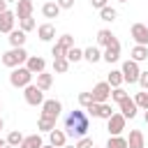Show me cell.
Segmentation results:
<instances>
[{
	"mask_svg": "<svg viewBox=\"0 0 148 148\" xmlns=\"http://www.w3.org/2000/svg\"><path fill=\"white\" fill-rule=\"evenodd\" d=\"M88 130H90V120H88L86 111L74 109V111H69L65 116V134L67 136L81 139V136H88Z\"/></svg>",
	"mask_w": 148,
	"mask_h": 148,
	"instance_id": "1",
	"label": "cell"
},
{
	"mask_svg": "<svg viewBox=\"0 0 148 148\" xmlns=\"http://www.w3.org/2000/svg\"><path fill=\"white\" fill-rule=\"evenodd\" d=\"M28 60V51L21 46V49H9L2 53V65L9 67V69H16V67H23V62Z\"/></svg>",
	"mask_w": 148,
	"mask_h": 148,
	"instance_id": "2",
	"label": "cell"
},
{
	"mask_svg": "<svg viewBox=\"0 0 148 148\" xmlns=\"http://www.w3.org/2000/svg\"><path fill=\"white\" fill-rule=\"evenodd\" d=\"M32 76H35V74H30L25 67H16V69L9 72V83H12L14 88H25V86L32 83Z\"/></svg>",
	"mask_w": 148,
	"mask_h": 148,
	"instance_id": "3",
	"label": "cell"
},
{
	"mask_svg": "<svg viewBox=\"0 0 148 148\" xmlns=\"http://www.w3.org/2000/svg\"><path fill=\"white\" fill-rule=\"evenodd\" d=\"M23 99H25V104H30V106H42V104H44V92H42L35 83H30V86L23 88Z\"/></svg>",
	"mask_w": 148,
	"mask_h": 148,
	"instance_id": "4",
	"label": "cell"
},
{
	"mask_svg": "<svg viewBox=\"0 0 148 148\" xmlns=\"http://www.w3.org/2000/svg\"><path fill=\"white\" fill-rule=\"evenodd\" d=\"M125 125H127V118L123 113H113L109 120H106V130H109V136H120L125 132Z\"/></svg>",
	"mask_w": 148,
	"mask_h": 148,
	"instance_id": "5",
	"label": "cell"
},
{
	"mask_svg": "<svg viewBox=\"0 0 148 148\" xmlns=\"http://www.w3.org/2000/svg\"><path fill=\"white\" fill-rule=\"evenodd\" d=\"M120 72H123V81L136 83V81H139V74H141V67H139V62H134V60H125Z\"/></svg>",
	"mask_w": 148,
	"mask_h": 148,
	"instance_id": "6",
	"label": "cell"
},
{
	"mask_svg": "<svg viewBox=\"0 0 148 148\" xmlns=\"http://www.w3.org/2000/svg\"><path fill=\"white\" fill-rule=\"evenodd\" d=\"M90 95H92V102H95V104H104V102L111 99V86H109L106 81H99V83L90 90Z\"/></svg>",
	"mask_w": 148,
	"mask_h": 148,
	"instance_id": "7",
	"label": "cell"
},
{
	"mask_svg": "<svg viewBox=\"0 0 148 148\" xmlns=\"http://www.w3.org/2000/svg\"><path fill=\"white\" fill-rule=\"evenodd\" d=\"M25 69H28L30 74H42V72H46V60H44L42 56H28Z\"/></svg>",
	"mask_w": 148,
	"mask_h": 148,
	"instance_id": "8",
	"label": "cell"
},
{
	"mask_svg": "<svg viewBox=\"0 0 148 148\" xmlns=\"http://www.w3.org/2000/svg\"><path fill=\"white\" fill-rule=\"evenodd\" d=\"M130 35H132V39H134L136 44L148 46V28H146V23H134L132 30H130Z\"/></svg>",
	"mask_w": 148,
	"mask_h": 148,
	"instance_id": "9",
	"label": "cell"
},
{
	"mask_svg": "<svg viewBox=\"0 0 148 148\" xmlns=\"http://www.w3.org/2000/svg\"><path fill=\"white\" fill-rule=\"evenodd\" d=\"M60 111H62V104H60L58 99H44V104H42V116H49V118H56V120H58Z\"/></svg>",
	"mask_w": 148,
	"mask_h": 148,
	"instance_id": "10",
	"label": "cell"
},
{
	"mask_svg": "<svg viewBox=\"0 0 148 148\" xmlns=\"http://www.w3.org/2000/svg\"><path fill=\"white\" fill-rule=\"evenodd\" d=\"M118 58H120V42L116 39L113 44H109V46L102 51V60H106V62L111 65V62H116Z\"/></svg>",
	"mask_w": 148,
	"mask_h": 148,
	"instance_id": "11",
	"label": "cell"
},
{
	"mask_svg": "<svg viewBox=\"0 0 148 148\" xmlns=\"http://www.w3.org/2000/svg\"><path fill=\"white\" fill-rule=\"evenodd\" d=\"M127 148H146V134H143L141 130H130Z\"/></svg>",
	"mask_w": 148,
	"mask_h": 148,
	"instance_id": "12",
	"label": "cell"
},
{
	"mask_svg": "<svg viewBox=\"0 0 148 148\" xmlns=\"http://www.w3.org/2000/svg\"><path fill=\"white\" fill-rule=\"evenodd\" d=\"M32 9H35V5H32V0H18L16 2V18L21 21V18H28V16H32Z\"/></svg>",
	"mask_w": 148,
	"mask_h": 148,
	"instance_id": "13",
	"label": "cell"
},
{
	"mask_svg": "<svg viewBox=\"0 0 148 148\" xmlns=\"http://www.w3.org/2000/svg\"><path fill=\"white\" fill-rule=\"evenodd\" d=\"M14 21H16V14H14V12H9V9L2 12V14H0V32H7V35H9V32L14 30Z\"/></svg>",
	"mask_w": 148,
	"mask_h": 148,
	"instance_id": "14",
	"label": "cell"
},
{
	"mask_svg": "<svg viewBox=\"0 0 148 148\" xmlns=\"http://www.w3.org/2000/svg\"><path fill=\"white\" fill-rule=\"evenodd\" d=\"M37 37H39L42 42H51V39L56 37V25H53V23H42V25H37Z\"/></svg>",
	"mask_w": 148,
	"mask_h": 148,
	"instance_id": "15",
	"label": "cell"
},
{
	"mask_svg": "<svg viewBox=\"0 0 148 148\" xmlns=\"http://www.w3.org/2000/svg\"><path fill=\"white\" fill-rule=\"evenodd\" d=\"M49 143L51 146H56V148H62L65 143H67V134H65V130H51L49 132Z\"/></svg>",
	"mask_w": 148,
	"mask_h": 148,
	"instance_id": "16",
	"label": "cell"
},
{
	"mask_svg": "<svg viewBox=\"0 0 148 148\" xmlns=\"http://www.w3.org/2000/svg\"><path fill=\"white\" fill-rule=\"evenodd\" d=\"M118 106H120V113L125 116V118H134L136 116V104H134V99H130V97H125L123 102H118Z\"/></svg>",
	"mask_w": 148,
	"mask_h": 148,
	"instance_id": "17",
	"label": "cell"
},
{
	"mask_svg": "<svg viewBox=\"0 0 148 148\" xmlns=\"http://www.w3.org/2000/svg\"><path fill=\"white\" fill-rule=\"evenodd\" d=\"M42 14H44V18H58V16H60V7H58V2H56V0L44 2V5H42Z\"/></svg>",
	"mask_w": 148,
	"mask_h": 148,
	"instance_id": "18",
	"label": "cell"
},
{
	"mask_svg": "<svg viewBox=\"0 0 148 148\" xmlns=\"http://www.w3.org/2000/svg\"><path fill=\"white\" fill-rule=\"evenodd\" d=\"M130 60H134V62H143V60H148V46L134 44L132 51H130Z\"/></svg>",
	"mask_w": 148,
	"mask_h": 148,
	"instance_id": "19",
	"label": "cell"
},
{
	"mask_svg": "<svg viewBox=\"0 0 148 148\" xmlns=\"http://www.w3.org/2000/svg\"><path fill=\"white\" fill-rule=\"evenodd\" d=\"M7 39H9V44H12V49H21V46L25 44V32H23L21 28H18V30H12Z\"/></svg>",
	"mask_w": 148,
	"mask_h": 148,
	"instance_id": "20",
	"label": "cell"
},
{
	"mask_svg": "<svg viewBox=\"0 0 148 148\" xmlns=\"http://www.w3.org/2000/svg\"><path fill=\"white\" fill-rule=\"evenodd\" d=\"M83 60H88L90 65L99 62V60H102V51H99V46H88V49H83Z\"/></svg>",
	"mask_w": 148,
	"mask_h": 148,
	"instance_id": "21",
	"label": "cell"
},
{
	"mask_svg": "<svg viewBox=\"0 0 148 148\" xmlns=\"http://www.w3.org/2000/svg\"><path fill=\"white\" fill-rule=\"evenodd\" d=\"M42 92H46L51 86H53V74H49V72H42V74H37V83H35Z\"/></svg>",
	"mask_w": 148,
	"mask_h": 148,
	"instance_id": "22",
	"label": "cell"
},
{
	"mask_svg": "<svg viewBox=\"0 0 148 148\" xmlns=\"http://www.w3.org/2000/svg\"><path fill=\"white\" fill-rule=\"evenodd\" d=\"M42 146H44L42 136L39 134H30V136H23V141H21L18 148H42Z\"/></svg>",
	"mask_w": 148,
	"mask_h": 148,
	"instance_id": "23",
	"label": "cell"
},
{
	"mask_svg": "<svg viewBox=\"0 0 148 148\" xmlns=\"http://www.w3.org/2000/svg\"><path fill=\"white\" fill-rule=\"evenodd\" d=\"M37 130L49 134L51 130H56V118H49V116H39V120H37Z\"/></svg>",
	"mask_w": 148,
	"mask_h": 148,
	"instance_id": "24",
	"label": "cell"
},
{
	"mask_svg": "<svg viewBox=\"0 0 148 148\" xmlns=\"http://www.w3.org/2000/svg\"><path fill=\"white\" fill-rule=\"evenodd\" d=\"M113 42H116V35H113L111 30H99V32H97V44H99V46L106 49V46L113 44Z\"/></svg>",
	"mask_w": 148,
	"mask_h": 148,
	"instance_id": "25",
	"label": "cell"
},
{
	"mask_svg": "<svg viewBox=\"0 0 148 148\" xmlns=\"http://www.w3.org/2000/svg\"><path fill=\"white\" fill-rule=\"evenodd\" d=\"M106 83L111 86V88H120L125 81H123V72L120 69H111L109 72V79H106Z\"/></svg>",
	"mask_w": 148,
	"mask_h": 148,
	"instance_id": "26",
	"label": "cell"
},
{
	"mask_svg": "<svg viewBox=\"0 0 148 148\" xmlns=\"http://www.w3.org/2000/svg\"><path fill=\"white\" fill-rule=\"evenodd\" d=\"M99 18H102V21H106V23H113V21L118 18V12H116L113 7H109V5H106L104 9H99Z\"/></svg>",
	"mask_w": 148,
	"mask_h": 148,
	"instance_id": "27",
	"label": "cell"
},
{
	"mask_svg": "<svg viewBox=\"0 0 148 148\" xmlns=\"http://www.w3.org/2000/svg\"><path fill=\"white\" fill-rule=\"evenodd\" d=\"M5 141H7V146H14V148H18V146H21V141H23V134H21L18 130H12V132L7 134V139H5Z\"/></svg>",
	"mask_w": 148,
	"mask_h": 148,
	"instance_id": "28",
	"label": "cell"
},
{
	"mask_svg": "<svg viewBox=\"0 0 148 148\" xmlns=\"http://www.w3.org/2000/svg\"><path fill=\"white\" fill-rule=\"evenodd\" d=\"M104 148H127V139L125 136H109Z\"/></svg>",
	"mask_w": 148,
	"mask_h": 148,
	"instance_id": "29",
	"label": "cell"
},
{
	"mask_svg": "<svg viewBox=\"0 0 148 148\" xmlns=\"http://www.w3.org/2000/svg\"><path fill=\"white\" fill-rule=\"evenodd\" d=\"M134 104H136V109H143V111H148V90H143V92H136V97H134Z\"/></svg>",
	"mask_w": 148,
	"mask_h": 148,
	"instance_id": "30",
	"label": "cell"
},
{
	"mask_svg": "<svg viewBox=\"0 0 148 148\" xmlns=\"http://www.w3.org/2000/svg\"><path fill=\"white\" fill-rule=\"evenodd\" d=\"M67 60H69V65L72 62H79V60H83V51L81 49H76V46H72L69 51H67V56H65Z\"/></svg>",
	"mask_w": 148,
	"mask_h": 148,
	"instance_id": "31",
	"label": "cell"
},
{
	"mask_svg": "<svg viewBox=\"0 0 148 148\" xmlns=\"http://www.w3.org/2000/svg\"><path fill=\"white\" fill-rule=\"evenodd\" d=\"M67 69H69V60H67V58L53 60V72H56V74H65Z\"/></svg>",
	"mask_w": 148,
	"mask_h": 148,
	"instance_id": "32",
	"label": "cell"
},
{
	"mask_svg": "<svg viewBox=\"0 0 148 148\" xmlns=\"http://www.w3.org/2000/svg\"><path fill=\"white\" fill-rule=\"evenodd\" d=\"M18 25H21V30L28 35L30 30H35V18H32V16H28V18H21V21H18Z\"/></svg>",
	"mask_w": 148,
	"mask_h": 148,
	"instance_id": "33",
	"label": "cell"
},
{
	"mask_svg": "<svg viewBox=\"0 0 148 148\" xmlns=\"http://www.w3.org/2000/svg\"><path fill=\"white\" fill-rule=\"evenodd\" d=\"M56 44H60V46H62V49H67V51H69V49H72V46H74V37H72V35H60V37H58V42H56Z\"/></svg>",
	"mask_w": 148,
	"mask_h": 148,
	"instance_id": "34",
	"label": "cell"
},
{
	"mask_svg": "<svg viewBox=\"0 0 148 148\" xmlns=\"http://www.w3.org/2000/svg\"><path fill=\"white\" fill-rule=\"evenodd\" d=\"M125 97H130V95L125 92L123 86H120V88H111V99H113V102H123Z\"/></svg>",
	"mask_w": 148,
	"mask_h": 148,
	"instance_id": "35",
	"label": "cell"
},
{
	"mask_svg": "<svg viewBox=\"0 0 148 148\" xmlns=\"http://www.w3.org/2000/svg\"><path fill=\"white\" fill-rule=\"evenodd\" d=\"M111 116H113V111H111V104H109V102L99 104V116H97V118H104V120H109Z\"/></svg>",
	"mask_w": 148,
	"mask_h": 148,
	"instance_id": "36",
	"label": "cell"
},
{
	"mask_svg": "<svg viewBox=\"0 0 148 148\" xmlns=\"http://www.w3.org/2000/svg\"><path fill=\"white\" fill-rule=\"evenodd\" d=\"M51 56H53V60H60V58H65V56H67V49H62L60 44H53Z\"/></svg>",
	"mask_w": 148,
	"mask_h": 148,
	"instance_id": "37",
	"label": "cell"
},
{
	"mask_svg": "<svg viewBox=\"0 0 148 148\" xmlns=\"http://www.w3.org/2000/svg\"><path fill=\"white\" fill-rule=\"evenodd\" d=\"M79 104H81L83 109H88V106L92 104V95H90V92H79Z\"/></svg>",
	"mask_w": 148,
	"mask_h": 148,
	"instance_id": "38",
	"label": "cell"
},
{
	"mask_svg": "<svg viewBox=\"0 0 148 148\" xmlns=\"http://www.w3.org/2000/svg\"><path fill=\"white\" fill-rule=\"evenodd\" d=\"M74 146H76V148H92V139H90V136H81V139H76Z\"/></svg>",
	"mask_w": 148,
	"mask_h": 148,
	"instance_id": "39",
	"label": "cell"
},
{
	"mask_svg": "<svg viewBox=\"0 0 148 148\" xmlns=\"http://www.w3.org/2000/svg\"><path fill=\"white\" fill-rule=\"evenodd\" d=\"M136 83H139V86H141L143 90H148V69L139 74V81H136Z\"/></svg>",
	"mask_w": 148,
	"mask_h": 148,
	"instance_id": "40",
	"label": "cell"
},
{
	"mask_svg": "<svg viewBox=\"0 0 148 148\" xmlns=\"http://www.w3.org/2000/svg\"><path fill=\"white\" fill-rule=\"evenodd\" d=\"M86 111H88V116H92V118H97V116H99V104H95V102H92V104H90V106H88Z\"/></svg>",
	"mask_w": 148,
	"mask_h": 148,
	"instance_id": "41",
	"label": "cell"
},
{
	"mask_svg": "<svg viewBox=\"0 0 148 148\" xmlns=\"http://www.w3.org/2000/svg\"><path fill=\"white\" fill-rule=\"evenodd\" d=\"M56 2H58L60 9H72L74 7V0H56Z\"/></svg>",
	"mask_w": 148,
	"mask_h": 148,
	"instance_id": "42",
	"label": "cell"
},
{
	"mask_svg": "<svg viewBox=\"0 0 148 148\" xmlns=\"http://www.w3.org/2000/svg\"><path fill=\"white\" fill-rule=\"evenodd\" d=\"M90 5H92L95 9H104V7L109 5V0H90Z\"/></svg>",
	"mask_w": 148,
	"mask_h": 148,
	"instance_id": "43",
	"label": "cell"
},
{
	"mask_svg": "<svg viewBox=\"0 0 148 148\" xmlns=\"http://www.w3.org/2000/svg\"><path fill=\"white\" fill-rule=\"evenodd\" d=\"M2 12H7V2H5V0H0V14H2Z\"/></svg>",
	"mask_w": 148,
	"mask_h": 148,
	"instance_id": "44",
	"label": "cell"
},
{
	"mask_svg": "<svg viewBox=\"0 0 148 148\" xmlns=\"http://www.w3.org/2000/svg\"><path fill=\"white\" fill-rule=\"evenodd\" d=\"M5 146H7V141H5L2 136H0V148H5Z\"/></svg>",
	"mask_w": 148,
	"mask_h": 148,
	"instance_id": "45",
	"label": "cell"
},
{
	"mask_svg": "<svg viewBox=\"0 0 148 148\" xmlns=\"http://www.w3.org/2000/svg\"><path fill=\"white\" fill-rule=\"evenodd\" d=\"M143 120H146V125H148V111H146V113H143Z\"/></svg>",
	"mask_w": 148,
	"mask_h": 148,
	"instance_id": "46",
	"label": "cell"
},
{
	"mask_svg": "<svg viewBox=\"0 0 148 148\" xmlns=\"http://www.w3.org/2000/svg\"><path fill=\"white\" fill-rule=\"evenodd\" d=\"M42 148H56V146H51V143H44V146H42Z\"/></svg>",
	"mask_w": 148,
	"mask_h": 148,
	"instance_id": "47",
	"label": "cell"
},
{
	"mask_svg": "<svg viewBox=\"0 0 148 148\" xmlns=\"http://www.w3.org/2000/svg\"><path fill=\"white\" fill-rule=\"evenodd\" d=\"M2 127H5V120H2V118H0V130H2Z\"/></svg>",
	"mask_w": 148,
	"mask_h": 148,
	"instance_id": "48",
	"label": "cell"
},
{
	"mask_svg": "<svg viewBox=\"0 0 148 148\" xmlns=\"http://www.w3.org/2000/svg\"><path fill=\"white\" fill-rule=\"evenodd\" d=\"M62 148H76V146H67V143H65V146H62Z\"/></svg>",
	"mask_w": 148,
	"mask_h": 148,
	"instance_id": "49",
	"label": "cell"
},
{
	"mask_svg": "<svg viewBox=\"0 0 148 148\" xmlns=\"http://www.w3.org/2000/svg\"><path fill=\"white\" fill-rule=\"evenodd\" d=\"M5 2H18V0H5Z\"/></svg>",
	"mask_w": 148,
	"mask_h": 148,
	"instance_id": "50",
	"label": "cell"
},
{
	"mask_svg": "<svg viewBox=\"0 0 148 148\" xmlns=\"http://www.w3.org/2000/svg\"><path fill=\"white\" fill-rule=\"evenodd\" d=\"M5 148H14V146H5Z\"/></svg>",
	"mask_w": 148,
	"mask_h": 148,
	"instance_id": "51",
	"label": "cell"
},
{
	"mask_svg": "<svg viewBox=\"0 0 148 148\" xmlns=\"http://www.w3.org/2000/svg\"><path fill=\"white\" fill-rule=\"evenodd\" d=\"M120 2H127V0H120Z\"/></svg>",
	"mask_w": 148,
	"mask_h": 148,
	"instance_id": "52",
	"label": "cell"
},
{
	"mask_svg": "<svg viewBox=\"0 0 148 148\" xmlns=\"http://www.w3.org/2000/svg\"><path fill=\"white\" fill-rule=\"evenodd\" d=\"M92 148H97V146H92Z\"/></svg>",
	"mask_w": 148,
	"mask_h": 148,
	"instance_id": "53",
	"label": "cell"
},
{
	"mask_svg": "<svg viewBox=\"0 0 148 148\" xmlns=\"http://www.w3.org/2000/svg\"><path fill=\"white\" fill-rule=\"evenodd\" d=\"M146 28H148V23H146Z\"/></svg>",
	"mask_w": 148,
	"mask_h": 148,
	"instance_id": "54",
	"label": "cell"
},
{
	"mask_svg": "<svg viewBox=\"0 0 148 148\" xmlns=\"http://www.w3.org/2000/svg\"><path fill=\"white\" fill-rule=\"evenodd\" d=\"M0 109H2V106H0Z\"/></svg>",
	"mask_w": 148,
	"mask_h": 148,
	"instance_id": "55",
	"label": "cell"
}]
</instances>
